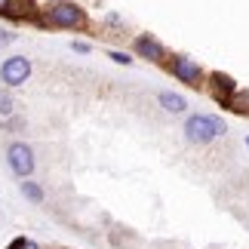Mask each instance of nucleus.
Returning a JSON list of instances; mask_svg holds the SVG:
<instances>
[{"label": "nucleus", "instance_id": "nucleus-17", "mask_svg": "<svg viewBox=\"0 0 249 249\" xmlns=\"http://www.w3.org/2000/svg\"><path fill=\"white\" fill-rule=\"evenodd\" d=\"M246 145H249V139H246Z\"/></svg>", "mask_w": 249, "mask_h": 249}, {"label": "nucleus", "instance_id": "nucleus-16", "mask_svg": "<svg viewBox=\"0 0 249 249\" xmlns=\"http://www.w3.org/2000/svg\"><path fill=\"white\" fill-rule=\"evenodd\" d=\"M9 3H13V0H0V13H6V9H9Z\"/></svg>", "mask_w": 249, "mask_h": 249}, {"label": "nucleus", "instance_id": "nucleus-7", "mask_svg": "<svg viewBox=\"0 0 249 249\" xmlns=\"http://www.w3.org/2000/svg\"><path fill=\"white\" fill-rule=\"evenodd\" d=\"M213 83H215V95H218V99H225V102L237 92V86L231 83V77H225V74H213Z\"/></svg>", "mask_w": 249, "mask_h": 249}, {"label": "nucleus", "instance_id": "nucleus-14", "mask_svg": "<svg viewBox=\"0 0 249 249\" xmlns=\"http://www.w3.org/2000/svg\"><path fill=\"white\" fill-rule=\"evenodd\" d=\"M74 50H77V53H89V43H80L77 40V43H74Z\"/></svg>", "mask_w": 249, "mask_h": 249}, {"label": "nucleus", "instance_id": "nucleus-10", "mask_svg": "<svg viewBox=\"0 0 249 249\" xmlns=\"http://www.w3.org/2000/svg\"><path fill=\"white\" fill-rule=\"evenodd\" d=\"M22 194H25V197H31L34 203H40V200H43V191L37 188L34 181H22Z\"/></svg>", "mask_w": 249, "mask_h": 249}, {"label": "nucleus", "instance_id": "nucleus-4", "mask_svg": "<svg viewBox=\"0 0 249 249\" xmlns=\"http://www.w3.org/2000/svg\"><path fill=\"white\" fill-rule=\"evenodd\" d=\"M28 77H31V62L25 55H9V59L0 65V80L6 86H22Z\"/></svg>", "mask_w": 249, "mask_h": 249}, {"label": "nucleus", "instance_id": "nucleus-12", "mask_svg": "<svg viewBox=\"0 0 249 249\" xmlns=\"http://www.w3.org/2000/svg\"><path fill=\"white\" fill-rule=\"evenodd\" d=\"M111 59H114V62H117V65H129V62H132V59H129V55H126V53H117V50H114V53H111Z\"/></svg>", "mask_w": 249, "mask_h": 249}, {"label": "nucleus", "instance_id": "nucleus-1", "mask_svg": "<svg viewBox=\"0 0 249 249\" xmlns=\"http://www.w3.org/2000/svg\"><path fill=\"white\" fill-rule=\"evenodd\" d=\"M222 132H225V123L218 117H209V114H194V117L185 120V136L188 142H197V145H206Z\"/></svg>", "mask_w": 249, "mask_h": 249}, {"label": "nucleus", "instance_id": "nucleus-8", "mask_svg": "<svg viewBox=\"0 0 249 249\" xmlns=\"http://www.w3.org/2000/svg\"><path fill=\"white\" fill-rule=\"evenodd\" d=\"M160 105H163L166 111H172V114H178V111L188 108V102L181 99V95H176V92H160Z\"/></svg>", "mask_w": 249, "mask_h": 249}, {"label": "nucleus", "instance_id": "nucleus-6", "mask_svg": "<svg viewBox=\"0 0 249 249\" xmlns=\"http://www.w3.org/2000/svg\"><path fill=\"white\" fill-rule=\"evenodd\" d=\"M136 50L145 55V59H151V62H163V55H166L163 46H160L154 37H139V40H136Z\"/></svg>", "mask_w": 249, "mask_h": 249}, {"label": "nucleus", "instance_id": "nucleus-3", "mask_svg": "<svg viewBox=\"0 0 249 249\" xmlns=\"http://www.w3.org/2000/svg\"><path fill=\"white\" fill-rule=\"evenodd\" d=\"M6 160H9V169H13L18 178H25V176L34 172V151L28 148L25 142H13V145L6 148Z\"/></svg>", "mask_w": 249, "mask_h": 249}, {"label": "nucleus", "instance_id": "nucleus-9", "mask_svg": "<svg viewBox=\"0 0 249 249\" xmlns=\"http://www.w3.org/2000/svg\"><path fill=\"white\" fill-rule=\"evenodd\" d=\"M228 105H231L234 111H240V114H246V111H249V95H243V92H234L231 99H228Z\"/></svg>", "mask_w": 249, "mask_h": 249}, {"label": "nucleus", "instance_id": "nucleus-2", "mask_svg": "<svg viewBox=\"0 0 249 249\" xmlns=\"http://www.w3.org/2000/svg\"><path fill=\"white\" fill-rule=\"evenodd\" d=\"M46 18L59 28H83L86 25V13L77 6V3H68V0H59L46 9Z\"/></svg>", "mask_w": 249, "mask_h": 249}, {"label": "nucleus", "instance_id": "nucleus-15", "mask_svg": "<svg viewBox=\"0 0 249 249\" xmlns=\"http://www.w3.org/2000/svg\"><path fill=\"white\" fill-rule=\"evenodd\" d=\"M9 249H28V243H25V240H16V243L9 246Z\"/></svg>", "mask_w": 249, "mask_h": 249}, {"label": "nucleus", "instance_id": "nucleus-5", "mask_svg": "<svg viewBox=\"0 0 249 249\" xmlns=\"http://www.w3.org/2000/svg\"><path fill=\"white\" fill-rule=\"evenodd\" d=\"M172 74H176L181 83H191V86L200 83V68L191 59H176V62H172Z\"/></svg>", "mask_w": 249, "mask_h": 249}, {"label": "nucleus", "instance_id": "nucleus-13", "mask_svg": "<svg viewBox=\"0 0 249 249\" xmlns=\"http://www.w3.org/2000/svg\"><path fill=\"white\" fill-rule=\"evenodd\" d=\"M16 40V34L13 31H3V28H0V46H6V43H13Z\"/></svg>", "mask_w": 249, "mask_h": 249}, {"label": "nucleus", "instance_id": "nucleus-11", "mask_svg": "<svg viewBox=\"0 0 249 249\" xmlns=\"http://www.w3.org/2000/svg\"><path fill=\"white\" fill-rule=\"evenodd\" d=\"M13 111V99L9 95H0V114H9Z\"/></svg>", "mask_w": 249, "mask_h": 249}]
</instances>
